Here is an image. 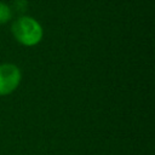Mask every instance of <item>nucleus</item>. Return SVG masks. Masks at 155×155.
<instances>
[{
	"mask_svg": "<svg viewBox=\"0 0 155 155\" xmlns=\"http://www.w3.org/2000/svg\"><path fill=\"white\" fill-rule=\"evenodd\" d=\"M13 6L16 8V11L18 12H24L27 8V1L25 0H15L13 1Z\"/></svg>",
	"mask_w": 155,
	"mask_h": 155,
	"instance_id": "20e7f679",
	"label": "nucleus"
},
{
	"mask_svg": "<svg viewBox=\"0 0 155 155\" xmlns=\"http://www.w3.org/2000/svg\"><path fill=\"white\" fill-rule=\"evenodd\" d=\"M21 80L22 73L16 64H0V96H7L16 91L21 84Z\"/></svg>",
	"mask_w": 155,
	"mask_h": 155,
	"instance_id": "f03ea898",
	"label": "nucleus"
},
{
	"mask_svg": "<svg viewBox=\"0 0 155 155\" xmlns=\"http://www.w3.org/2000/svg\"><path fill=\"white\" fill-rule=\"evenodd\" d=\"M12 34L21 45L35 46L41 41L44 30L36 19L29 16H22L13 22Z\"/></svg>",
	"mask_w": 155,
	"mask_h": 155,
	"instance_id": "f257e3e1",
	"label": "nucleus"
},
{
	"mask_svg": "<svg viewBox=\"0 0 155 155\" xmlns=\"http://www.w3.org/2000/svg\"><path fill=\"white\" fill-rule=\"evenodd\" d=\"M11 18V8L5 2L0 1V24H5Z\"/></svg>",
	"mask_w": 155,
	"mask_h": 155,
	"instance_id": "7ed1b4c3",
	"label": "nucleus"
}]
</instances>
